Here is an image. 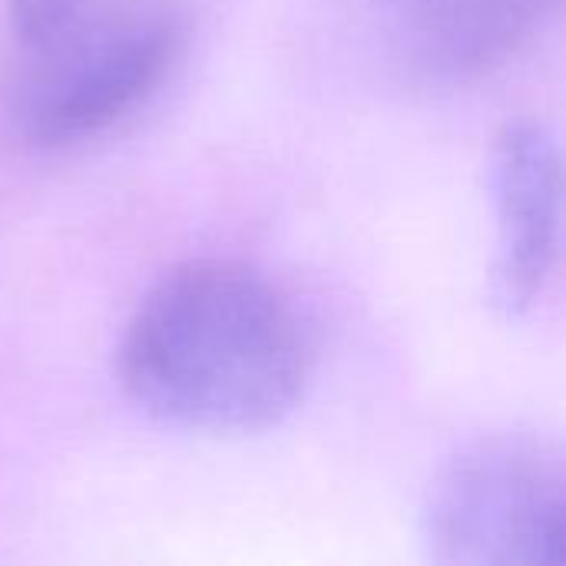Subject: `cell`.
I'll return each mask as SVG.
<instances>
[{"instance_id": "1", "label": "cell", "mask_w": 566, "mask_h": 566, "mask_svg": "<svg viewBox=\"0 0 566 566\" xmlns=\"http://www.w3.org/2000/svg\"><path fill=\"white\" fill-rule=\"evenodd\" d=\"M308 368V335L282 289L226 259L166 272L119 352L123 385L143 411L206 434L282 424L305 395Z\"/></svg>"}, {"instance_id": "2", "label": "cell", "mask_w": 566, "mask_h": 566, "mask_svg": "<svg viewBox=\"0 0 566 566\" xmlns=\"http://www.w3.org/2000/svg\"><path fill=\"white\" fill-rule=\"evenodd\" d=\"M169 0H90L50 33L20 43L7 113L23 143L70 149L136 116L182 53Z\"/></svg>"}, {"instance_id": "3", "label": "cell", "mask_w": 566, "mask_h": 566, "mask_svg": "<svg viewBox=\"0 0 566 566\" xmlns=\"http://www.w3.org/2000/svg\"><path fill=\"white\" fill-rule=\"evenodd\" d=\"M424 544L454 566H564V454L531 434L458 448L424 501Z\"/></svg>"}, {"instance_id": "4", "label": "cell", "mask_w": 566, "mask_h": 566, "mask_svg": "<svg viewBox=\"0 0 566 566\" xmlns=\"http://www.w3.org/2000/svg\"><path fill=\"white\" fill-rule=\"evenodd\" d=\"M497 186V302L507 315L531 312L560 259L564 169L554 133L544 123H507L494 156Z\"/></svg>"}, {"instance_id": "5", "label": "cell", "mask_w": 566, "mask_h": 566, "mask_svg": "<svg viewBox=\"0 0 566 566\" xmlns=\"http://www.w3.org/2000/svg\"><path fill=\"white\" fill-rule=\"evenodd\" d=\"M86 3L90 0H10V27L17 33V43L50 33Z\"/></svg>"}, {"instance_id": "6", "label": "cell", "mask_w": 566, "mask_h": 566, "mask_svg": "<svg viewBox=\"0 0 566 566\" xmlns=\"http://www.w3.org/2000/svg\"><path fill=\"white\" fill-rule=\"evenodd\" d=\"M405 3H411V7L418 10V7H424V3H431V0H405Z\"/></svg>"}]
</instances>
